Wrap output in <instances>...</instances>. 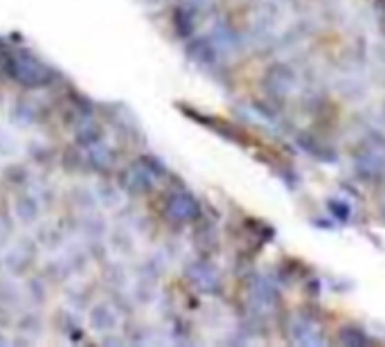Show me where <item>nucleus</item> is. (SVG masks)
<instances>
[{
  "label": "nucleus",
  "mask_w": 385,
  "mask_h": 347,
  "mask_svg": "<svg viewBox=\"0 0 385 347\" xmlns=\"http://www.w3.org/2000/svg\"><path fill=\"white\" fill-rule=\"evenodd\" d=\"M171 212H174L178 219H190V216L196 214V205L192 199L178 197V199H174V203H171Z\"/></svg>",
  "instance_id": "obj_1"
}]
</instances>
